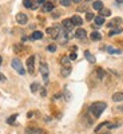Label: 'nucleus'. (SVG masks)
I'll list each match as a JSON object with an SVG mask.
<instances>
[{"label":"nucleus","instance_id":"obj_1","mask_svg":"<svg viewBox=\"0 0 123 134\" xmlns=\"http://www.w3.org/2000/svg\"><path fill=\"white\" fill-rule=\"evenodd\" d=\"M107 109V103L104 102H94L88 107V114H91L92 118H99L103 114V111Z\"/></svg>","mask_w":123,"mask_h":134},{"label":"nucleus","instance_id":"obj_2","mask_svg":"<svg viewBox=\"0 0 123 134\" xmlns=\"http://www.w3.org/2000/svg\"><path fill=\"white\" fill-rule=\"evenodd\" d=\"M11 66L14 67V70H15L17 74H20V75H24V74H26V70H24L23 64H21L20 59H17V58H14V59H12V62H11Z\"/></svg>","mask_w":123,"mask_h":134},{"label":"nucleus","instance_id":"obj_3","mask_svg":"<svg viewBox=\"0 0 123 134\" xmlns=\"http://www.w3.org/2000/svg\"><path fill=\"white\" fill-rule=\"evenodd\" d=\"M46 32L48 34V35H50L51 38H54V39H58L59 34H60V28H59L58 26H55V27H48V28L46 30Z\"/></svg>","mask_w":123,"mask_h":134},{"label":"nucleus","instance_id":"obj_4","mask_svg":"<svg viewBox=\"0 0 123 134\" xmlns=\"http://www.w3.org/2000/svg\"><path fill=\"white\" fill-rule=\"evenodd\" d=\"M48 72H50L48 64L47 63H42L40 64V74L43 75V79H44V82H46V83H48Z\"/></svg>","mask_w":123,"mask_h":134},{"label":"nucleus","instance_id":"obj_5","mask_svg":"<svg viewBox=\"0 0 123 134\" xmlns=\"http://www.w3.org/2000/svg\"><path fill=\"white\" fill-rule=\"evenodd\" d=\"M27 67H28V72L30 74H33V70H35V57H30L28 59H27Z\"/></svg>","mask_w":123,"mask_h":134},{"label":"nucleus","instance_id":"obj_6","mask_svg":"<svg viewBox=\"0 0 123 134\" xmlns=\"http://www.w3.org/2000/svg\"><path fill=\"white\" fill-rule=\"evenodd\" d=\"M120 24H122V19L120 18H114L107 26L110 28H115V27H120Z\"/></svg>","mask_w":123,"mask_h":134},{"label":"nucleus","instance_id":"obj_7","mask_svg":"<svg viewBox=\"0 0 123 134\" xmlns=\"http://www.w3.org/2000/svg\"><path fill=\"white\" fill-rule=\"evenodd\" d=\"M16 21H17L19 24H26L27 21H28V18H27L26 14H17L16 15Z\"/></svg>","mask_w":123,"mask_h":134},{"label":"nucleus","instance_id":"obj_8","mask_svg":"<svg viewBox=\"0 0 123 134\" xmlns=\"http://www.w3.org/2000/svg\"><path fill=\"white\" fill-rule=\"evenodd\" d=\"M62 24H63V28H64L66 31H71V30L74 28V24H72L71 19H64Z\"/></svg>","mask_w":123,"mask_h":134},{"label":"nucleus","instance_id":"obj_9","mask_svg":"<svg viewBox=\"0 0 123 134\" xmlns=\"http://www.w3.org/2000/svg\"><path fill=\"white\" fill-rule=\"evenodd\" d=\"M71 21H72V24H74V26H78V27H80V26L83 24V19H82L79 15L72 16V18H71Z\"/></svg>","mask_w":123,"mask_h":134},{"label":"nucleus","instance_id":"obj_10","mask_svg":"<svg viewBox=\"0 0 123 134\" xmlns=\"http://www.w3.org/2000/svg\"><path fill=\"white\" fill-rule=\"evenodd\" d=\"M44 131L42 129H38V127H28L26 129V134H43Z\"/></svg>","mask_w":123,"mask_h":134},{"label":"nucleus","instance_id":"obj_11","mask_svg":"<svg viewBox=\"0 0 123 134\" xmlns=\"http://www.w3.org/2000/svg\"><path fill=\"white\" fill-rule=\"evenodd\" d=\"M86 35H87V32H86V30H83V28H78L76 32H75V36H76L78 39H83V38H86Z\"/></svg>","mask_w":123,"mask_h":134},{"label":"nucleus","instance_id":"obj_12","mask_svg":"<svg viewBox=\"0 0 123 134\" xmlns=\"http://www.w3.org/2000/svg\"><path fill=\"white\" fill-rule=\"evenodd\" d=\"M71 71H72L71 66H63L60 72H62V75H63V76H68V75L71 74Z\"/></svg>","mask_w":123,"mask_h":134},{"label":"nucleus","instance_id":"obj_13","mask_svg":"<svg viewBox=\"0 0 123 134\" xmlns=\"http://www.w3.org/2000/svg\"><path fill=\"white\" fill-rule=\"evenodd\" d=\"M52 9H54V3L46 2L43 4V11H44V12H50V11H52Z\"/></svg>","mask_w":123,"mask_h":134},{"label":"nucleus","instance_id":"obj_14","mask_svg":"<svg viewBox=\"0 0 123 134\" xmlns=\"http://www.w3.org/2000/svg\"><path fill=\"white\" fill-rule=\"evenodd\" d=\"M84 57H86V59L90 62V63H95L96 62V59H95V57L90 52V51H84Z\"/></svg>","mask_w":123,"mask_h":134},{"label":"nucleus","instance_id":"obj_15","mask_svg":"<svg viewBox=\"0 0 123 134\" xmlns=\"http://www.w3.org/2000/svg\"><path fill=\"white\" fill-rule=\"evenodd\" d=\"M94 21H95V26H96V27L103 26V24H104V18L100 16V15H99V16H95V18H94Z\"/></svg>","mask_w":123,"mask_h":134},{"label":"nucleus","instance_id":"obj_16","mask_svg":"<svg viewBox=\"0 0 123 134\" xmlns=\"http://www.w3.org/2000/svg\"><path fill=\"white\" fill-rule=\"evenodd\" d=\"M90 38H91V40H94V42H98V40H100L102 39V35H100V32H98V31H94L91 35H90Z\"/></svg>","mask_w":123,"mask_h":134},{"label":"nucleus","instance_id":"obj_17","mask_svg":"<svg viewBox=\"0 0 123 134\" xmlns=\"http://www.w3.org/2000/svg\"><path fill=\"white\" fill-rule=\"evenodd\" d=\"M113 100L114 102H123V93H115L113 95Z\"/></svg>","mask_w":123,"mask_h":134},{"label":"nucleus","instance_id":"obj_18","mask_svg":"<svg viewBox=\"0 0 123 134\" xmlns=\"http://www.w3.org/2000/svg\"><path fill=\"white\" fill-rule=\"evenodd\" d=\"M43 38V32H40V31H35L31 35V39L32 40H39V39H42Z\"/></svg>","mask_w":123,"mask_h":134},{"label":"nucleus","instance_id":"obj_19","mask_svg":"<svg viewBox=\"0 0 123 134\" xmlns=\"http://www.w3.org/2000/svg\"><path fill=\"white\" fill-rule=\"evenodd\" d=\"M106 50H107L108 54H120V52H122L119 48H115V47H113V46H107Z\"/></svg>","mask_w":123,"mask_h":134},{"label":"nucleus","instance_id":"obj_20","mask_svg":"<svg viewBox=\"0 0 123 134\" xmlns=\"http://www.w3.org/2000/svg\"><path fill=\"white\" fill-rule=\"evenodd\" d=\"M92 7H94V9L100 11V9L103 8V3L100 2V0H96V2H94V3H92Z\"/></svg>","mask_w":123,"mask_h":134},{"label":"nucleus","instance_id":"obj_21","mask_svg":"<svg viewBox=\"0 0 123 134\" xmlns=\"http://www.w3.org/2000/svg\"><path fill=\"white\" fill-rule=\"evenodd\" d=\"M58 39H59L60 43H66L67 39H68V36H67V34H66V32H60V34H59V36H58Z\"/></svg>","mask_w":123,"mask_h":134},{"label":"nucleus","instance_id":"obj_22","mask_svg":"<svg viewBox=\"0 0 123 134\" xmlns=\"http://www.w3.org/2000/svg\"><path fill=\"white\" fill-rule=\"evenodd\" d=\"M122 32V27H115V28H113L110 31V34H108V36H114V35H116V34H120Z\"/></svg>","mask_w":123,"mask_h":134},{"label":"nucleus","instance_id":"obj_23","mask_svg":"<svg viewBox=\"0 0 123 134\" xmlns=\"http://www.w3.org/2000/svg\"><path fill=\"white\" fill-rule=\"evenodd\" d=\"M23 4H24L26 8H32V9H35V8H36L35 4H32V0H24Z\"/></svg>","mask_w":123,"mask_h":134},{"label":"nucleus","instance_id":"obj_24","mask_svg":"<svg viewBox=\"0 0 123 134\" xmlns=\"http://www.w3.org/2000/svg\"><path fill=\"white\" fill-rule=\"evenodd\" d=\"M111 15V11L108 9V8H102V9H100V16H110Z\"/></svg>","mask_w":123,"mask_h":134},{"label":"nucleus","instance_id":"obj_25","mask_svg":"<svg viewBox=\"0 0 123 134\" xmlns=\"http://www.w3.org/2000/svg\"><path fill=\"white\" fill-rule=\"evenodd\" d=\"M39 88H40V85H39L38 82H33V83L31 85V91H32V93H36Z\"/></svg>","mask_w":123,"mask_h":134},{"label":"nucleus","instance_id":"obj_26","mask_svg":"<svg viewBox=\"0 0 123 134\" xmlns=\"http://www.w3.org/2000/svg\"><path fill=\"white\" fill-rule=\"evenodd\" d=\"M17 118V114H14V115H11V117H8L7 118V124H9V125H14L15 124V119Z\"/></svg>","mask_w":123,"mask_h":134},{"label":"nucleus","instance_id":"obj_27","mask_svg":"<svg viewBox=\"0 0 123 134\" xmlns=\"http://www.w3.org/2000/svg\"><path fill=\"white\" fill-rule=\"evenodd\" d=\"M60 63L63 64V66H70L68 63H70V58L68 57H62L60 58Z\"/></svg>","mask_w":123,"mask_h":134},{"label":"nucleus","instance_id":"obj_28","mask_svg":"<svg viewBox=\"0 0 123 134\" xmlns=\"http://www.w3.org/2000/svg\"><path fill=\"white\" fill-rule=\"evenodd\" d=\"M96 74H98V76H99V79H103V78H104V70H102V69H98L96 70Z\"/></svg>","mask_w":123,"mask_h":134},{"label":"nucleus","instance_id":"obj_29","mask_svg":"<svg viewBox=\"0 0 123 134\" xmlns=\"http://www.w3.org/2000/svg\"><path fill=\"white\" fill-rule=\"evenodd\" d=\"M47 50L50 52H55V51H56V44H50V46L47 47Z\"/></svg>","mask_w":123,"mask_h":134},{"label":"nucleus","instance_id":"obj_30","mask_svg":"<svg viewBox=\"0 0 123 134\" xmlns=\"http://www.w3.org/2000/svg\"><path fill=\"white\" fill-rule=\"evenodd\" d=\"M95 16H94V14L92 12H87L86 14V20H88V21H90V20H92Z\"/></svg>","mask_w":123,"mask_h":134},{"label":"nucleus","instance_id":"obj_31","mask_svg":"<svg viewBox=\"0 0 123 134\" xmlns=\"http://www.w3.org/2000/svg\"><path fill=\"white\" fill-rule=\"evenodd\" d=\"M60 4L64 5V7H68L71 4V0H60Z\"/></svg>","mask_w":123,"mask_h":134},{"label":"nucleus","instance_id":"obj_32","mask_svg":"<svg viewBox=\"0 0 123 134\" xmlns=\"http://www.w3.org/2000/svg\"><path fill=\"white\" fill-rule=\"evenodd\" d=\"M76 57H78V55H76V52H71V54L68 55L70 60H75V59H76Z\"/></svg>","mask_w":123,"mask_h":134},{"label":"nucleus","instance_id":"obj_33","mask_svg":"<svg viewBox=\"0 0 123 134\" xmlns=\"http://www.w3.org/2000/svg\"><path fill=\"white\" fill-rule=\"evenodd\" d=\"M95 134H111V130H100V131H98Z\"/></svg>","mask_w":123,"mask_h":134},{"label":"nucleus","instance_id":"obj_34","mask_svg":"<svg viewBox=\"0 0 123 134\" xmlns=\"http://www.w3.org/2000/svg\"><path fill=\"white\" fill-rule=\"evenodd\" d=\"M4 79H5V76H4L3 74H0V82H3Z\"/></svg>","mask_w":123,"mask_h":134},{"label":"nucleus","instance_id":"obj_35","mask_svg":"<svg viewBox=\"0 0 123 134\" xmlns=\"http://www.w3.org/2000/svg\"><path fill=\"white\" fill-rule=\"evenodd\" d=\"M116 110H119V111H123V105H122V106H118V107H116Z\"/></svg>","mask_w":123,"mask_h":134},{"label":"nucleus","instance_id":"obj_36","mask_svg":"<svg viewBox=\"0 0 123 134\" xmlns=\"http://www.w3.org/2000/svg\"><path fill=\"white\" fill-rule=\"evenodd\" d=\"M38 3L39 4H44V3H46V0H38Z\"/></svg>","mask_w":123,"mask_h":134},{"label":"nucleus","instance_id":"obj_37","mask_svg":"<svg viewBox=\"0 0 123 134\" xmlns=\"http://www.w3.org/2000/svg\"><path fill=\"white\" fill-rule=\"evenodd\" d=\"M115 2H116L118 4H123V0H115Z\"/></svg>","mask_w":123,"mask_h":134},{"label":"nucleus","instance_id":"obj_38","mask_svg":"<svg viewBox=\"0 0 123 134\" xmlns=\"http://www.w3.org/2000/svg\"><path fill=\"white\" fill-rule=\"evenodd\" d=\"M74 2H75V3H79V2H80V0H74Z\"/></svg>","mask_w":123,"mask_h":134},{"label":"nucleus","instance_id":"obj_39","mask_svg":"<svg viewBox=\"0 0 123 134\" xmlns=\"http://www.w3.org/2000/svg\"><path fill=\"white\" fill-rule=\"evenodd\" d=\"M2 62H3V59H2V57H0V64H2Z\"/></svg>","mask_w":123,"mask_h":134}]
</instances>
